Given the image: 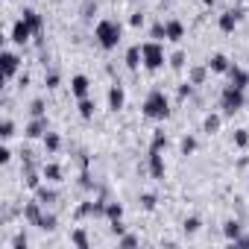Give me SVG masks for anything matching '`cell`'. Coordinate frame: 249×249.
I'll return each mask as SVG.
<instances>
[{
	"mask_svg": "<svg viewBox=\"0 0 249 249\" xmlns=\"http://www.w3.org/2000/svg\"><path fill=\"white\" fill-rule=\"evenodd\" d=\"M202 3H205V6H214V3H217V0H202Z\"/></svg>",
	"mask_w": 249,
	"mask_h": 249,
	"instance_id": "cell-48",
	"label": "cell"
},
{
	"mask_svg": "<svg viewBox=\"0 0 249 249\" xmlns=\"http://www.w3.org/2000/svg\"><path fill=\"white\" fill-rule=\"evenodd\" d=\"M111 234H114V237L126 234V223H123V220H111Z\"/></svg>",
	"mask_w": 249,
	"mask_h": 249,
	"instance_id": "cell-40",
	"label": "cell"
},
{
	"mask_svg": "<svg viewBox=\"0 0 249 249\" xmlns=\"http://www.w3.org/2000/svg\"><path fill=\"white\" fill-rule=\"evenodd\" d=\"M240 9H226L223 15H220V21H217V27L223 30V33H234L237 30V24H240Z\"/></svg>",
	"mask_w": 249,
	"mask_h": 249,
	"instance_id": "cell-9",
	"label": "cell"
},
{
	"mask_svg": "<svg viewBox=\"0 0 249 249\" xmlns=\"http://www.w3.org/2000/svg\"><path fill=\"white\" fill-rule=\"evenodd\" d=\"M82 12H85V18H91V15L97 12V3H91V0H88V3H85V9H82Z\"/></svg>",
	"mask_w": 249,
	"mask_h": 249,
	"instance_id": "cell-45",
	"label": "cell"
},
{
	"mask_svg": "<svg viewBox=\"0 0 249 249\" xmlns=\"http://www.w3.org/2000/svg\"><path fill=\"white\" fill-rule=\"evenodd\" d=\"M205 76H208V65H205V68H202V65L191 68V82H194V85H202V82H205Z\"/></svg>",
	"mask_w": 249,
	"mask_h": 249,
	"instance_id": "cell-28",
	"label": "cell"
},
{
	"mask_svg": "<svg viewBox=\"0 0 249 249\" xmlns=\"http://www.w3.org/2000/svg\"><path fill=\"white\" fill-rule=\"evenodd\" d=\"M150 147H156V150H164V147H167V135H164V132H156Z\"/></svg>",
	"mask_w": 249,
	"mask_h": 249,
	"instance_id": "cell-39",
	"label": "cell"
},
{
	"mask_svg": "<svg viewBox=\"0 0 249 249\" xmlns=\"http://www.w3.org/2000/svg\"><path fill=\"white\" fill-rule=\"evenodd\" d=\"M226 76H229V85H234V88H249V71H243L240 65H234L231 62V68L226 71Z\"/></svg>",
	"mask_w": 249,
	"mask_h": 249,
	"instance_id": "cell-8",
	"label": "cell"
},
{
	"mask_svg": "<svg viewBox=\"0 0 249 249\" xmlns=\"http://www.w3.org/2000/svg\"><path fill=\"white\" fill-rule=\"evenodd\" d=\"M88 91H91V79H88L85 73H76V76L71 79V94H73L76 100H82V97H88Z\"/></svg>",
	"mask_w": 249,
	"mask_h": 249,
	"instance_id": "cell-12",
	"label": "cell"
},
{
	"mask_svg": "<svg viewBox=\"0 0 249 249\" xmlns=\"http://www.w3.org/2000/svg\"><path fill=\"white\" fill-rule=\"evenodd\" d=\"M205 65H208V71H211V73H226V71L231 68V62H229V56H226V53H214Z\"/></svg>",
	"mask_w": 249,
	"mask_h": 249,
	"instance_id": "cell-15",
	"label": "cell"
},
{
	"mask_svg": "<svg viewBox=\"0 0 249 249\" xmlns=\"http://www.w3.org/2000/svg\"><path fill=\"white\" fill-rule=\"evenodd\" d=\"M30 114L33 117H44V100H33L30 103Z\"/></svg>",
	"mask_w": 249,
	"mask_h": 249,
	"instance_id": "cell-36",
	"label": "cell"
},
{
	"mask_svg": "<svg viewBox=\"0 0 249 249\" xmlns=\"http://www.w3.org/2000/svg\"><path fill=\"white\" fill-rule=\"evenodd\" d=\"M47 132H50L47 117H33V120L27 123V129H24V135H27V138H44Z\"/></svg>",
	"mask_w": 249,
	"mask_h": 249,
	"instance_id": "cell-11",
	"label": "cell"
},
{
	"mask_svg": "<svg viewBox=\"0 0 249 249\" xmlns=\"http://www.w3.org/2000/svg\"><path fill=\"white\" fill-rule=\"evenodd\" d=\"M150 38L153 41H167V30H164V21H156L150 27Z\"/></svg>",
	"mask_w": 249,
	"mask_h": 249,
	"instance_id": "cell-25",
	"label": "cell"
},
{
	"mask_svg": "<svg viewBox=\"0 0 249 249\" xmlns=\"http://www.w3.org/2000/svg\"><path fill=\"white\" fill-rule=\"evenodd\" d=\"M71 243H73V246H79V249H88V246H91V240H88L85 229H76V231L71 234Z\"/></svg>",
	"mask_w": 249,
	"mask_h": 249,
	"instance_id": "cell-27",
	"label": "cell"
},
{
	"mask_svg": "<svg viewBox=\"0 0 249 249\" xmlns=\"http://www.w3.org/2000/svg\"><path fill=\"white\" fill-rule=\"evenodd\" d=\"M12 135H15V123H12V120L6 117L3 123H0V138H3V141H9Z\"/></svg>",
	"mask_w": 249,
	"mask_h": 249,
	"instance_id": "cell-32",
	"label": "cell"
},
{
	"mask_svg": "<svg viewBox=\"0 0 249 249\" xmlns=\"http://www.w3.org/2000/svg\"><path fill=\"white\" fill-rule=\"evenodd\" d=\"M179 150H182V156H194L196 153V138L194 135H185L182 144H179Z\"/></svg>",
	"mask_w": 249,
	"mask_h": 249,
	"instance_id": "cell-29",
	"label": "cell"
},
{
	"mask_svg": "<svg viewBox=\"0 0 249 249\" xmlns=\"http://www.w3.org/2000/svg\"><path fill=\"white\" fill-rule=\"evenodd\" d=\"M56 223H59V220H56L53 214H47V211H44V214H41V220H38L36 226H38L41 231H53V229H56Z\"/></svg>",
	"mask_w": 249,
	"mask_h": 249,
	"instance_id": "cell-30",
	"label": "cell"
},
{
	"mask_svg": "<svg viewBox=\"0 0 249 249\" xmlns=\"http://www.w3.org/2000/svg\"><path fill=\"white\" fill-rule=\"evenodd\" d=\"M12 161V150L9 147H0V164H9Z\"/></svg>",
	"mask_w": 249,
	"mask_h": 249,
	"instance_id": "cell-43",
	"label": "cell"
},
{
	"mask_svg": "<svg viewBox=\"0 0 249 249\" xmlns=\"http://www.w3.org/2000/svg\"><path fill=\"white\" fill-rule=\"evenodd\" d=\"M164 3H167V0H164Z\"/></svg>",
	"mask_w": 249,
	"mask_h": 249,
	"instance_id": "cell-49",
	"label": "cell"
},
{
	"mask_svg": "<svg viewBox=\"0 0 249 249\" xmlns=\"http://www.w3.org/2000/svg\"><path fill=\"white\" fill-rule=\"evenodd\" d=\"M234 246H249V234H240V237L234 240Z\"/></svg>",
	"mask_w": 249,
	"mask_h": 249,
	"instance_id": "cell-47",
	"label": "cell"
},
{
	"mask_svg": "<svg viewBox=\"0 0 249 249\" xmlns=\"http://www.w3.org/2000/svg\"><path fill=\"white\" fill-rule=\"evenodd\" d=\"M33 36H36V33H33V27H30L24 18H18V21L12 24V33H9V38H12L15 44H27Z\"/></svg>",
	"mask_w": 249,
	"mask_h": 249,
	"instance_id": "cell-7",
	"label": "cell"
},
{
	"mask_svg": "<svg viewBox=\"0 0 249 249\" xmlns=\"http://www.w3.org/2000/svg\"><path fill=\"white\" fill-rule=\"evenodd\" d=\"M76 108H79V117H82V120H91V117H94V108H97V106H94V100H91V97H82Z\"/></svg>",
	"mask_w": 249,
	"mask_h": 249,
	"instance_id": "cell-23",
	"label": "cell"
},
{
	"mask_svg": "<svg viewBox=\"0 0 249 249\" xmlns=\"http://www.w3.org/2000/svg\"><path fill=\"white\" fill-rule=\"evenodd\" d=\"M33 194H36V199H38V202H41L44 208H47V205H53V202L59 199V194H56L53 188H47V185H38V188H36Z\"/></svg>",
	"mask_w": 249,
	"mask_h": 249,
	"instance_id": "cell-18",
	"label": "cell"
},
{
	"mask_svg": "<svg viewBox=\"0 0 249 249\" xmlns=\"http://www.w3.org/2000/svg\"><path fill=\"white\" fill-rule=\"evenodd\" d=\"M41 176L47 179V182H62V176H65V170L56 164V161H47L44 167H41Z\"/></svg>",
	"mask_w": 249,
	"mask_h": 249,
	"instance_id": "cell-20",
	"label": "cell"
},
{
	"mask_svg": "<svg viewBox=\"0 0 249 249\" xmlns=\"http://www.w3.org/2000/svg\"><path fill=\"white\" fill-rule=\"evenodd\" d=\"M182 229H185V234H196V231L202 229V220H199V217H188V220L182 223Z\"/></svg>",
	"mask_w": 249,
	"mask_h": 249,
	"instance_id": "cell-31",
	"label": "cell"
},
{
	"mask_svg": "<svg viewBox=\"0 0 249 249\" xmlns=\"http://www.w3.org/2000/svg\"><path fill=\"white\" fill-rule=\"evenodd\" d=\"M94 38H97V44H100L103 50H114V47L120 44V38H123V27H120V21H114V18H103V21H97V27H94Z\"/></svg>",
	"mask_w": 249,
	"mask_h": 249,
	"instance_id": "cell-1",
	"label": "cell"
},
{
	"mask_svg": "<svg viewBox=\"0 0 249 249\" xmlns=\"http://www.w3.org/2000/svg\"><path fill=\"white\" fill-rule=\"evenodd\" d=\"M79 185H82L85 191H94V182H91V173H88V170H82V176H79Z\"/></svg>",
	"mask_w": 249,
	"mask_h": 249,
	"instance_id": "cell-41",
	"label": "cell"
},
{
	"mask_svg": "<svg viewBox=\"0 0 249 249\" xmlns=\"http://www.w3.org/2000/svg\"><path fill=\"white\" fill-rule=\"evenodd\" d=\"M24 182H27V188H30V191H36V188H38V185H41V179H38V173H36V170H33V167H30V170H27V179H24Z\"/></svg>",
	"mask_w": 249,
	"mask_h": 249,
	"instance_id": "cell-34",
	"label": "cell"
},
{
	"mask_svg": "<svg viewBox=\"0 0 249 249\" xmlns=\"http://www.w3.org/2000/svg\"><path fill=\"white\" fill-rule=\"evenodd\" d=\"M141 111H144V117H150V120H167V117H170V100H167V94H164L161 88H153V91L147 94Z\"/></svg>",
	"mask_w": 249,
	"mask_h": 249,
	"instance_id": "cell-2",
	"label": "cell"
},
{
	"mask_svg": "<svg viewBox=\"0 0 249 249\" xmlns=\"http://www.w3.org/2000/svg\"><path fill=\"white\" fill-rule=\"evenodd\" d=\"M106 217H108V223L111 220H123V205L120 202H106Z\"/></svg>",
	"mask_w": 249,
	"mask_h": 249,
	"instance_id": "cell-26",
	"label": "cell"
},
{
	"mask_svg": "<svg viewBox=\"0 0 249 249\" xmlns=\"http://www.w3.org/2000/svg\"><path fill=\"white\" fill-rule=\"evenodd\" d=\"M44 85H47V88H59V73H50V76L44 79Z\"/></svg>",
	"mask_w": 249,
	"mask_h": 249,
	"instance_id": "cell-44",
	"label": "cell"
},
{
	"mask_svg": "<svg viewBox=\"0 0 249 249\" xmlns=\"http://www.w3.org/2000/svg\"><path fill=\"white\" fill-rule=\"evenodd\" d=\"M27 243H30V240H27V234H24V231H21V234H15V240H12V246H15V249H27Z\"/></svg>",
	"mask_w": 249,
	"mask_h": 249,
	"instance_id": "cell-42",
	"label": "cell"
},
{
	"mask_svg": "<svg viewBox=\"0 0 249 249\" xmlns=\"http://www.w3.org/2000/svg\"><path fill=\"white\" fill-rule=\"evenodd\" d=\"M141 53H144V68H147V71H159V68H164V62H167L161 41H153V38L144 41V44H141Z\"/></svg>",
	"mask_w": 249,
	"mask_h": 249,
	"instance_id": "cell-4",
	"label": "cell"
},
{
	"mask_svg": "<svg viewBox=\"0 0 249 249\" xmlns=\"http://www.w3.org/2000/svg\"><path fill=\"white\" fill-rule=\"evenodd\" d=\"M223 234H226V240H229V243H234V240L243 234L240 220H226V223H223Z\"/></svg>",
	"mask_w": 249,
	"mask_h": 249,
	"instance_id": "cell-19",
	"label": "cell"
},
{
	"mask_svg": "<svg viewBox=\"0 0 249 249\" xmlns=\"http://www.w3.org/2000/svg\"><path fill=\"white\" fill-rule=\"evenodd\" d=\"M167 65H170L173 71H182V68L188 65V53H185V50H176V53H170V56H167Z\"/></svg>",
	"mask_w": 249,
	"mask_h": 249,
	"instance_id": "cell-22",
	"label": "cell"
},
{
	"mask_svg": "<svg viewBox=\"0 0 249 249\" xmlns=\"http://www.w3.org/2000/svg\"><path fill=\"white\" fill-rule=\"evenodd\" d=\"M234 147H240V150L249 147V132L246 129H234Z\"/></svg>",
	"mask_w": 249,
	"mask_h": 249,
	"instance_id": "cell-33",
	"label": "cell"
},
{
	"mask_svg": "<svg viewBox=\"0 0 249 249\" xmlns=\"http://www.w3.org/2000/svg\"><path fill=\"white\" fill-rule=\"evenodd\" d=\"M220 123H223V114H208V117L202 120V132H208V135H214V132L220 129Z\"/></svg>",
	"mask_w": 249,
	"mask_h": 249,
	"instance_id": "cell-21",
	"label": "cell"
},
{
	"mask_svg": "<svg viewBox=\"0 0 249 249\" xmlns=\"http://www.w3.org/2000/svg\"><path fill=\"white\" fill-rule=\"evenodd\" d=\"M0 65H3V79L9 82V79H15V73L21 68V59L12 50H3V53H0Z\"/></svg>",
	"mask_w": 249,
	"mask_h": 249,
	"instance_id": "cell-6",
	"label": "cell"
},
{
	"mask_svg": "<svg viewBox=\"0 0 249 249\" xmlns=\"http://www.w3.org/2000/svg\"><path fill=\"white\" fill-rule=\"evenodd\" d=\"M164 30H167V41H182L185 38V24L179 21V18H170V21H164Z\"/></svg>",
	"mask_w": 249,
	"mask_h": 249,
	"instance_id": "cell-13",
	"label": "cell"
},
{
	"mask_svg": "<svg viewBox=\"0 0 249 249\" xmlns=\"http://www.w3.org/2000/svg\"><path fill=\"white\" fill-rule=\"evenodd\" d=\"M144 65V53H141V44H132L129 50H126V68L129 71H138Z\"/></svg>",
	"mask_w": 249,
	"mask_h": 249,
	"instance_id": "cell-17",
	"label": "cell"
},
{
	"mask_svg": "<svg viewBox=\"0 0 249 249\" xmlns=\"http://www.w3.org/2000/svg\"><path fill=\"white\" fill-rule=\"evenodd\" d=\"M191 94H194V82L188 79V82H182V85H179V100H188Z\"/></svg>",
	"mask_w": 249,
	"mask_h": 249,
	"instance_id": "cell-38",
	"label": "cell"
},
{
	"mask_svg": "<svg viewBox=\"0 0 249 249\" xmlns=\"http://www.w3.org/2000/svg\"><path fill=\"white\" fill-rule=\"evenodd\" d=\"M59 147H62L59 132H47V135H44V150H47V153H59Z\"/></svg>",
	"mask_w": 249,
	"mask_h": 249,
	"instance_id": "cell-24",
	"label": "cell"
},
{
	"mask_svg": "<svg viewBox=\"0 0 249 249\" xmlns=\"http://www.w3.org/2000/svg\"><path fill=\"white\" fill-rule=\"evenodd\" d=\"M21 18H24V21L33 27V33H36V36H41V33H44V18H41L36 9H30V6H27V9L21 12Z\"/></svg>",
	"mask_w": 249,
	"mask_h": 249,
	"instance_id": "cell-14",
	"label": "cell"
},
{
	"mask_svg": "<svg viewBox=\"0 0 249 249\" xmlns=\"http://www.w3.org/2000/svg\"><path fill=\"white\" fill-rule=\"evenodd\" d=\"M129 24H132V27H144V15H141V12H138V15H132V18H129Z\"/></svg>",
	"mask_w": 249,
	"mask_h": 249,
	"instance_id": "cell-46",
	"label": "cell"
},
{
	"mask_svg": "<svg viewBox=\"0 0 249 249\" xmlns=\"http://www.w3.org/2000/svg\"><path fill=\"white\" fill-rule=\"evenodd\" d=\"M41 214H44V205H41L38 199H33V202L24 205V220H27L30 226H36V223L41 220Z\"/></svg>",
	"mask_w": 249,
	"mask_h": 249,
	"instance_id": "cell-16",
	"label": "cell"
},
{
	"mask_svg": "<svg viewBox=\"0 0 249 249\" xmlns=\"http://www.w3.org/2000/svg\"><path fill=\"white\" fill-rule=\"evenodd\" d=\"M123 106H126V91H123L120 82H111V88H108V108L111 111H120Z\"/></svg>",
	"mask_w": 249,
	"mask_h": 249,
	"instance_id": "cell-10",
	"label": "cell"
},
{
	"mask_svg": "<svg viewBox=\"0 0 249 249\" xmlns=\"http://www.w3.org/2000/svg\"><path fill=\"white\" fill-rule=\"evenodd\" d=\"M141 205L144 211H156V194H141Z\"/></svg>",
	"mask_w": 249,
	"mask_h": 249,
	"instance_id": "cell-37",
	"label": "cell"
},
{
	"mask_svg": "<svg viewBox=\"0 0 249 249\" xmlns=\"http://www.w3.org/2000/svg\"><path fill=\"white\" fill-rule=\"evenodd\" d=\"M147 167H150V176H153V179H164V173H167V164H164V156H161V150L150 147V153H147Z\"/></svg>",
	"mask_w": 249,
	"mask_h": 249,
	"instance_id": "cell-5",
	"label": "cell"
},
{
	"mask_svg": "<svg viewBox=\"0 0 249 249\" xmlns=\"http://www.w3.org/2000/svg\"><path fill=\"white\" fill-rule=\"evenodd\" d=\"M243 106H246V91H243V88H234V85H226L223 94H220V108H223V114H237Z\"/></svg>",
	"mask_w": 249,
	"mask_h": 249,
	"instance_id": "cell-3",
	"label": "cell"
},
{
	"mask_svg": "<svg viewBox=\"0 0 249 249\" xmlns=\"http://www.w3.org/2000/svg\"><path fill=\"white\" fill-rule=\"evenodd\" d=\"M138 243H141V240H138L135 234H120V237H117V246H126V249H129V246H138Z\"/></svg>",
	"mask_w": 249,
	"mask_h": 249,
	"instance_id": "cell-35",
	"label": "cell"
}]
</instances>
